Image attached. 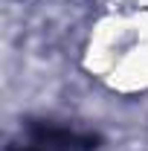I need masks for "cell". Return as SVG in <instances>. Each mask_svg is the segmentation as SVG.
Segmentation results:
<instances>
[{"label": "cell", "instance_id": "obj_1", "mask_svg": "<svg viewBox=\"0 0 148 151\" xmlns=\"http://www.w3.org/2000/svg\"><path fill=\"white\" fill-rule=\"evenodd\" d=\"M38 142H47V145H61V148H67V145H78V148H90L93 137H84V134H75V131H58V128H50V125H38L32 128Z\"/></svg>", "mask_w": 148, "mask_h": 151}]
</instances>
